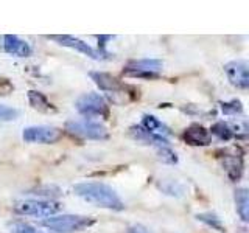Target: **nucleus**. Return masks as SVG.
<instances>
[{"label": "nucleus", "mask_w": 249, "mask_h": 233, "mask_svg": "<svg viewBox=\"0 0 249 233\" xmlns=\"http://www.w3.org/2000/svg\"><path fill=\"white\" fill-rule=\"evenodd\" d=\"M62 137V131L54 126L39 124V126H28L23 129L22 138L27 143H39V145H53L59 142Z\"/></svg>", "instance_id": "nucleus-6"}, {"label": "nucleus", "mask_w": 249, "mask_h": 233, "mask_svg": "<svg viewBox=\"0 0 249 233\" xmlns=\"http://www.w3.org/2000/svg\"><path fill=\"white\" fill-rule=\"evenodd\" d=\"M209 132H210V135H215L218 140H221V142H229V140L233 138V135H235L233 129L224 121H216L213 126L210 128Z\"/></svg>", "instance_id": "nucleus-18"}, {"label": "nucleus", "mask_w": 249, "mask_h": 233, "mask_svg": "<svg viewBox=\"0 0 249 233\" xmlns=\"http://www.w3.org/2000/svg\"><path fill=\"white\" fill-rule=\"evenodd\" d=\"M224 73L232 85L246 90L249 87V67L246 61H231L224 66Z\"/></svg>", "instance_id": "nucleus-9"}, {"label": "nucleus", "mask_w": 249, "mask_h": 233, "mask_svg": "<svg viewBox=\"0 0 249 233\" xmlns=\"http://www.w3.org/2000/svg\"><path fill=\"white\" fill-rule=\"evenodd\" d=\"M75 107L78 114L86 116V120L93 118V116H100V118H106L109 115V106L106 100L97 92L84 93L76 100Z\"/></svg>", "instance_id": "nucleus-4"}, {"label": "nucleus", "mask_w": 249, "mask_h": 233, "mask_svg": "<svg viewBox=\"0 0 249 233\" xmlns=\"http://www.w3.org/2000/svg\"><path fill=\"white\" fill-rule=\"evenodd\" d=\"M146 132H150L153 135H158L162 138H167L168 135H171V129L167 126L165 123H162L158 116L150 115V114H145L143 118H142V124H140Z\"/></svg>", "instance_id": "nucleus-14"}, {"label": "nucleus", "mask_w": 249, "mask_h": 233, "mask_svg": "<svg viewBox=\"0 0 249 233\" xmlns=\"http://www.w3.org/2000/svg\"><path fill=\"white\" fill-rule=\"evenodd\" d=\"M126 233H151V232L148 230L145 225H142V224H134V225H129Z\"/></svg>", "instance_id": "nucleus-25"}, {"label": "nucleus", "mask_w": 249, "mask_h": 233, "mask_svg": "<svg viewBox=\"0 0 249 233\" xmlns=\"http://www.w3.org/2000/svg\"><path fill=\"white\" fill-rule=\"evenodd\" d=\"M90 78L93 81H95V84L98 85V87L101 90L105 92H109L112 95V93H122L123 92V85L122 83L117 80L115 76L109 75V73H103V72H92L90 73Z\"/></svg>", "instance_id": "nucleus-13"}, {"label": "nucleus", "mask_w": 249, "mask_h": 233, "mask_svg": "<svg viewBox=\"0 0 249 233\" xmlns=\"http://www.w3.org/2000/svg\"><path fill=\"white\" fill-rule=\"evenodd\" d=\"M27 97H28V103L31 104V107H33L35 111L42 112V114H56L58 109L50 103L49 98H47L44 93L37 90H30Z\"/></svg>", "instance_id": "nucleus-16"}, {"label": "nucleus", "mask_w": 249, "mask_h": 233, "mask_svg": "<svg viewBox=\"0 0 249 233\" xmlns=\"http://www.w3.org/2000/svg\"><path fill=\"white\" fill-rule=\"evenodd\" d=\"M158 157L163 163H168V165H175V163H178V155L173 150H170V146L158 148Z\"/></svg>", "instance_id": "nucleus-21"}, {"label": "nucleus", "mask_w": 249, "mask_h": 233, "mask_svg": "<svg viewBox=\"0 0 249 233\" xmlns=\"http://www.w3.org/2000/svg\"><path fill=\"white\" fill-rule=\"evenodd\" d=\"M235 207H237V213L240 215L241 221L248 222L249 219V193L246 188H238L235 190Z\"/></svg>", "instance_id": "nucleus-17"}, {"label": "nucleus", "mask_w": 249, "mask_h": 233, "mask_svg": "<svg viewBox=\"0 0 249 233\" xmlns=\"http://www.w3.org/2000/svg\"><path fill=\"white\" fill-rule=\"evenodd\" d=\"M73 193L84 202L92 204L100 208L112 210V212H122L124 204L117 194V191L103 182H81L73 186Z\"/></svg>", "instance_id": "nucleus-1"}, {"label": "nucleus", "mask_w": 249, "mask_h": 233, "mask_svg": "<svg viewBox=\"0 0 249 233\" xmlns=\"http://www.w3.org/2000/svg\"><path fill=\"white\" fill-rule=\"evenodd\" d=\"M129 135L136 140V142H140L143 145H153V146H168V140L162 138L158 135H153L150 132H146L142 126H131L129 128Z\"/></svg>", "instance_id": "nucleus-15"}, {"label": "nucleus", "mask_w": 249, "mask_h": 233, "mask_svg": "<svg viewBox=\"0 0 249 233\" xmlns=\"http://www.w3.org/2000/svg\"><path fill=\"white\" fill-rule=\"evenodd\" d=\"M3 50L11 54V56H18V58H28L31 54V45L20 39L16 34H6L3 36Z\"/></svg>", "instance_id": "nucleus-12"}, {"label": "nucleus", "mask_w": 249, "mask_h": 233, "mask_svg": "<svg viewBox=\"0 0 249 233\" xmlns=\"http://www.w3.org/2000/svg\"><path fill=\"white\" fill-rule=\"evenodd\" d=\"M220 107H221V112L224 115H237V114L243 112V106H241V101H238V100L220 103Z\"/></svg>", "instance_id": "nucleus-20"}, {"label": "nucleus", "mask_w": 249, "mask_h": 233, "mask_svg": "<svg viewBox=\"0 0 249 233\" xmlns=\"http://www.w3.org/2000/svg\"><path fill=\"white\" fill-rule=\"evenodd\" d=\"M10 230L11 233H45L42 230H37L33 225H30L27 222H22V221H18V222H13L10 225Z\"/></svg>", "instance_id": "nucleus-22"}, {"label": "nucleus", "mask_w": 249, "mask_h": 233, "mask_svg": "<svg viewBox=\"0 0 249 233\" xmlns=\"http://www.w3.org/2000/svg\"><path fill=\"white\" fill-rule=\"evenodd\" d=\"M162 68L163 62L160 59H139L131 61L123 73L131 78H158Z\"/></svg>", "instance_id": "nucleus-7"}, {"label": "nucleus", "mask_w": 249, "mask_h": 233, "mask_svg": "<svg viewBox=\"0 0 249 233\" xmlns=\"http://www.w3.org/2000/svg\"><path fill=\"white\" fill-rule=\"evenodd\" d=\"M52 41H54L56 44L62 45V47H67V49H72L76 50L78 53H83L86 54L88 58L90 59H95V61H103V54H101L98 50H95L93 47H90L89 44H86L81 39H78L75 36H69V34H52V36H47Z\"/></svg>", "instance_id": "nucleus-8"}, {"label": "nucleus", "mask_w": 249, "mask_h": 233, "mask_svg": "<svg viewBox=\"0 0 249 233\" xmlns=\"http://www.w3.org/2000/svg\"><path fill=\"white\" fill-rule=\"evenodd\" d=\"M220 162L221 166L226 171V174L229 176L232 182H237L243 176V155L237 154V151L233 150H226L223 151V155H220Z\"/></svg>", "instance_id": "nucleus-10"}, {"label": "nucleus", "mask_w": 249, "mask_h": 233, "mask_svg": "<svg viewBox=\"0 0 249 233\" xmlns=\"http://www.w3.org/2000/svg\"><path fill=\"white\" fill-rule=\"evenodd\" d=\"M14 212L23 216H36V217H50L59 212V202L50 199H23L14 204Z\"/></svg>", "instance_id": "nucleus-3"}, {"label": "nucleus", "mask_w": 249, "mask_h": 233, "mask_svg": "<svg viewBox=\"0 0 249 233\" xmlns=\"http://www.w3.org/2000/svg\"><path fill=\"white\" fill-rule=\"evenodd\" d=\"M196 219L201 221V222H204L206 225H209V227H212L213 230L216 232H224V224L221 221V217L218 216L216 213H212V212H206V213H198L196 215Z\"/></svg>", "instance_id": "nucleus-19"}, {"label": "nucleus", "mask_w": 249, "mask_h": 233, "mask_svg": "<svg viewBox=\"0 0 249 233\" xmlns=\"http://www.w3.org/2000/svg\"><path fill=\"white\" fill-rule=\"evenodd\" d=\"M182 138L192 146H207L212 143V135L209 129H206L199 123H193L184 131Z\"/></svg>", "instance_id": "nucleus-11"}, {"label": "nucleus", "mask_w": 249, "mask_h": 233, "mask_svg": "<svg viewBox=\"0 0 249 233\" xmlns=\"http://www.w3.org/2000/svg\"><path fill=\"white\" fill-rule=\"evenodd\" d=\"M19 115L18 109H14L11 106H6V104H0V121H11L16 120Z\"/></svg>", "instance_id": "nucleus-23"}, {"label": "nucleus", "mask_w": 249, "mask_h": 233, "mask_svg": "<svg viewBox=\"0 0 249 233\" xmlns=\"http://www.w3.org/2000/svg\"><path fill=\"white\" fill-rule=\"evenodd\" d=\"M95 219L83 215H53L41 222L42 227L54 233H76L88 230Z\"/></svg>", "instance_id": "nucleus-2"}, {"label": "nucleus", "mask_w": 249, "mask_h": 233, "mask_svg": "<svg viewBox=\"0 0 249 233\" xmlns=\"http://www.w3.org/2000/svg\"><path fill=\"white\" fill-rule=\"evenodd\" d=\"M66 131L70 135L88 138V140H106L109 137L107 129L92 120H69L66 123Z\"/></svg>", "instance_id": "nucleus-5"}, {"label": "nucleus", "mask_w": 249, "mask_h": 233, "mask_svg": "<svg viewBox=\"0 0 249 233\" xmlns=\"http://www.w3.org/2000/svg\"><path fill=\"white\" fill-rule=\"evenodd\" d=\"M168 185L170 186H160V190L165 193V194H170V196H182L184 194V188H182V185H179L178 182L175 181H168Z\"/></svg>", "instance_id": "nucleus-24"}]
</instances>
